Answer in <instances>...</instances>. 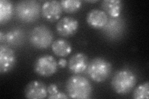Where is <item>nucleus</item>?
<instances>
[{"label":"nucleus","mask_w":149,"mask_h":99,"mask_svg":"<svg viewBox=\"0 0 149 99\" xmlns=\"http://www.w3.org/2000/svg\"><path fill=\"white\" fill-rule=\"evenodd\" d=\"M58 63L52 56H41L36 61L34 66L35 72L42 77L52 76L58 70Z\"/></svg>","instance_id":"6"},{"label":"nucleus","mask_w":149,"mask_h":99,"mask_svg":"<svg viewBox=\"0 0 149 99\" xmlns=\"http://www.w3.org/2000/svg\"><path fill=\"white\" fill-rule=\"evenodd\" d=\"M22 39L23 33L21 30L19 29H15L9 31L4 35V42L13 45L21 43Z\"/></svg>","instance_id":"17"},{"label":"nucleus","mask_w":149,"mask_h":99,"mask_svg":"<svg viewBox=\"0 0 149 99\" xmlns=\"http://www.w3.org/2000/svg\"><path fill=\"white\" fill-rule=\"evenodd\" d=\"M108 21V16L102 10L98 9H92L88 13L86 22L95 29H102Z\"/></svg>","instance_id":"13"},{"label":"nucleus","mask_w":149,"mask_h":99,"mask_svg":"<svg viewBox=\"0 0 149 99\" xmlns=\"http://www.w3.org/2000/svg\"><path fill=\"white\" fill-rule=\"evenodd\" d=\"M14 12V6L11 1L1 0L0 1V23H6L11 19Z\"/></svg>","instance_id":"16"},{"label":"nucleus","mask_w":149,"mask_h":99,"mask_svg":"<svg viewBox=\"0 0 149 99\" xmlns=\"http://www.w3.org/2000/svg\"><path fill=\"white\" fill-rule=\"evenodd\" d=\"M88 2V3H96V2H97V1H89Z\"/></svg>","instance_id":"24"},{"label":"nucleus","mask_w":149,"mask_h":99,"mask_svg":"<svg viewBox=\"0 0 149 99\" xmlns=\"http://www.w3.org/2000/svg\"><path fill=\"white\" fill-rule=\"evenodd\" d=\"M101 6L107 15L112 18L119 17L123 10V2L120 0H104Z\"/></svg>","instance_id":"14"},{"label":"nucleus","mask_w":149,"mask_h":99,"mask_svg":"<svg viewBox=\"0 0 149 99\" xmlns=\"http://www.w3.org/2000/svg\"><path fill=\"white\" fill-rule=\"evenodd\" d=\"M3 41H4V35L3 34V32H0V42L2 43Z\"/></svg>","instance_id":"23"},{"label":"nucleus","mask_w":149,"mask_h":99,"mask_svg":"<svg viewBox=\"0 0 149 99\" xmlns=\"http://www.w3.org/2000/svg\"><path fill=\"white\" fill-rule=\"evenodd\" d=\"M60 4L63 11L70 14L76 12L82 6V2L78 0H63Z\"/></svg>","instance_id":"18"},{"label":"nucleus","mask_w":149,"mask_h":99,"mask_svg":"<svg viewBox=\"0 0 149 99\" xmlns=\"http://www.w3.org/2000/svg\"><path fill=\"white\" fill-rule=\"evenodd\" d=\"M41 11L40 3L35 0H24L18 2L15 12L17 17L24 22H32L39 18Z\"/></svg>","instance_id":"4"},{"label":"nucleus","mask_w":149,"mask_h":99,"mask_svg":"<svg viewBox=\"0 0 149 99\" xmlns=\"http://www.w3.org/2000/svg\"><path fill=\"white\" fill-rule=\"evenodd\" d=\"M66 91L70 98L87 99L92 95L93 87L87 78L81 75L74 74L67 79Z\"/></svg>","instance_id":"1"},{"label":"nucleus","mask_w":149,"mask_h":99,"mask_svg":"<svg viewBox=\"0 0 149 99\" xmlns=\"http://www.w3.org/2000/svg\"><path fill=\"white\" fill-rule=\"evenodd\" d=\"M89 60L86 54L80 52L74 54L70 58L68 66L70 71L74 74H80L87 70Z\"/></svg>","instance_id":"11"},{"label":"nucleus","mask_w":149,"mask_h":99,"mask_svg":"<svg viewBox=\"0 0 149 99\" xmlns=\"http://www.w3.org/2000/svg\"><path fill=\"white\" fill-rule=\"evenodd\" d=\"M132 97L136 99L148 98L149 83L148 81L143 82L137 87L133 92Z\"/></svg>","instance_id":"19"},{"label":"nucleus","mask_w":149,"mask_h":99,"mask_svg":"<svg viewBox=\"0 0 149 99\" xmlns=\"http://www.w3.org/2000/svg\"><path fill=\"white\" fill-rule=\"evenodd\" d=\"M52 50L54 53L57 56L65 57L72 52V46L69 42L67 40L60 39L55 40L52 45Z\"/></svg>","instance_id":"15"},{"label":"nucleus","mask_w":149,"mask_h":99,"mask_svg":"<svg viewBox=\"0 0 149 99\" xmlns=\"http://www.w3.org/2000/svg\"><path fill=\"white\" fill-rule=\"evenodd\" d=\"M79 24L74 17L65 16L58 21L56 26V30L58 34L64 37L73 35L78 29Z\"/></svg>","instance_id":"9"},{"label":"nucleus","mask_w":149,"mask_h":99,"mask_svg":"<svg viewBox=\"0 0 149 99\" xmlns=\"http://www.w3.org/2000/svg\"><path fill=\"white\" fill-rule=\"evenodd\" d=\"M47 92L49 96L53 95V94H55L58 92V89L55 84H50L49 86L47 87Z\"/></svg>","instance_id":"21"},{"label":"nucleus","mask_w":149,"mask_h":99,"mask_svg":"<svg viewBox=\"0 0 149 99\" xmlns=\"http://www.w3.org/2000/svg\"><path fill=\"white\" fill-rule=\"evenodd\" d=\"M41 12L45 19L49 22L58 20L63 12L60 1L54 0L45 2L41 8Z\"/></svg>","instance_id":"8"},{"label":"nucleus","mask_w":149,"mask_h":99,"mask_svg":"<svg viewBox=\"0 0 149 99\" xmlns=\"http://www.w3.org/2000/svg\"><path fill=\"white\" fill-rule=\"evenodd\" d=\"M24 95L27 98L42 99L47 97L48 92L44 82L40 81H33L26 86Z\"/></svg>","instance_id":"10"},{"label":"nucleus","mask_w":149,"mask_h":99,"mask_svg":"<svg viewBox=\"0 0 149 99\" xmlns=\"http://www.w3.org/2000/svg\"><path fill=\"white\" fill-rule=\"evenodd\" d=\"M16 62L15 51L6 45H0V72L7 73L13 69Z\"/></svg>","instance_id":"7"},{"label":"nucleus","mask_w":149,"mask_h":99,"mask_svg":"<svg viewBox=\"0 0 149 99\" xmlns=\"http://www.w3.org/2000/svg\"><path fill=\"white\" fill-rule=\"evenodd\" d=\"M57 63H58V66L61 68H63L65 67H66L67 65L68 64L67 60L63 59V58H60Z\"/></svg>","instance_id":"22"},{"label":"nucleus","mask_w":149,"mask_h":99,"mask_svg":"<svg viewBox=\"0 0 149 99\" xmlns=\"http://www.w3.org/2000/svg\"><path fill=\"white\" fill-rule=\"evenodd\" d=\"M117 18H112L107 22L106 24L102 28L104 34L110 38L115 39L122 35L124 30V22L123 19Z\"/></svg>","instance_id":"12"},{"label":"nucleus","mask_w":149,"mask_h":99,"mask_svg":"<svg viewBox=\"0 0 149 99\" xmlns=\"http://www.w3.org/2000/svg\"><path fill=\"white\" fill-rule=\"evenodd\" d=\"M31 45L38 49L47 48L52 45L54 40L53 32L50 28L44 25L34 27L30 34Z\"/></svg>","instance_id":"5"},{"label":"nucleus","mask_w":149,"mask_h":99,"mask_svg":"<svg viewBox=\"0 0 149 99\" xmlns=\"http://www.w3.org/2000/svg\"><path fill=\"white\" fill-rule=\"evenodd\" d=\"M49 99H59V98H65V99H67L69 98L70 97L67 94H65L63 92H58L55 94H53V95H50L47 97Z\"/></svg>","instance_id":"20"},{"label":"nucleus","mask_w":149,"mask_h":99,"mask_svg":"<svg viewBox=\"0 0 149 99\" xmlns=\"http://www.w3.org/2000/svg\"><path fill=\"white\" fill-rule=\"evenodd\" d=\"M137 76L129 69L116 71L111 80V87L114 91L120 95H125L131 91L137 84Z\"/></svg>","instance_id":"2"},{"label":"nucleus","mask_w":149,"mask_h":99,"mask_svg":"<svg viewBox=\"0 0 149 99\" xmlns=\"http://www.w3.org/2000/svg\"><path fill=\"white\" fill-rule=\"evenodd\" d=\"M87 73L90 78L96 82H102L108 79L112 73V64L102 57H96L88 64Z\"/></svg>","instance_id":"3"}]
</instances>
